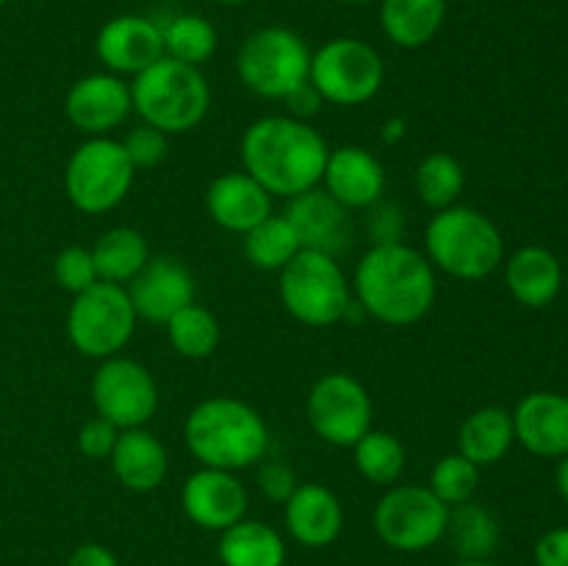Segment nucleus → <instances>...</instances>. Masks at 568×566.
I'll return each mask as SVG.
<instances>
[{"label":"nucleus","mask_w":568,"mask_h":566,"mask_svg":"<svg viewBox=\"0 0 568 566\" xmlns=\"http://www.w3.org/2000/svg\"><path fill=\"white\" fill-rule=\"evenodd\" d=\"M555 481H558L560 497H564L566 503H568V455H564V458H560V464H558V477H555Z\"/></svg>","instance_id":"44"},{"label":"nucleus","mask_w":568,"mask_h":566,"mask_svg":"<svg viewBox=\"0 0 568 566\" xmlns=\"http://www.w3.org/2000/svg\"><path fill=\"white\" fill-rule=\"evenodd\" d=\"M133 111L166 137L186 133L205 120L211 89L200 67L161 55L131 81Z\"/></svg>","instance_id":"5"},{"label":"nucleus","mask_w":568,"mask_h":566,"mask_svg":"<svg viewBox=\"0 0 568 566\" xmlns=\"http://www.w3.org/2000/svg\"><path fill=\"white\" fill-rule=\"evenodd\" d=\"M453 566H499V564H494V560H458V564Z\"/></svg>","instance_id":"45"},{"label":"nucleus","mask_w":568,"mask_h":566,"mask_svg":"<svg viewBox=\"0 0 568 566\" xmlns=\"http://www.w3.org/2000/svg\"><path fill=\"white\" fill-rule=\"evenodd\" d=\"M283 103H286L288 109V117H294V120H303L308 122L311 117L320 114V109L325 105V98H322L320 92H316V87L311 81L300 83L294 92H288L286 98H283Z\"/></svg>","instance_id":"42"},{"label":"nucleus","mask_w":568,"mask_h":566,"mask_svg":"<svg viewBox=\"0 0 568 566\" xmlns=\"http://www.w3.org/2000/svg\"><path fill=\"white\" fill-rule=\"evenodd\" d=\"M536 566H568V527H552L538 538Z\"/></svg>","instance_id":"41"},{"label":"nucleus","mask_w":568,"mask_h":566,"mask_svg":"<svg viewBox=\"0 0 568 566\" xmlns=\"http://www.w3.org/2000/svg\"><path fill=\"white\" fill-rule=\"evenodd\" d=\"M6 3H9V0H0V9H3V6H6Z\"/></svg>","instance_id":"48"},{"label":"nucleus","mask_w":568,"mask_h":566,"mask_svg":"<svg viewBox=\"0 0 568 566\" xmlns=\"http://www.w3.org/2000/svg\"><path fill=\"white\" fill-rule=\"evenodd\" d=\"M447 20V0H381V28L397 48L430 44Z\"/></svg>","instance_id":"25"},{"label":"nucleus","mask_w":568,"mask_h":566,"mask_svg":"<svg viewBox=\"0 0 568 566\" xmlns=\"http://www.w3.org/2000/svg\"><path fill=\"white\" fill-rule=\"evenodd\" d=\"M164 327L166 336H170L172 350H175L178 355H183V358H209V355L220 347V320H216L205 305L189 303L186 309L178 311Z\"/></svg>","instance_id":"33"},{"label":"nucleus","mask_w":568,"mask_h":566,"mask_svg":"<svg viewBox=\"0 0 568 566\" xmlns=\"http://www.w3.org/2000/svg\"><path fill=\"white\" fill-rule=\"evenodd\" d=\"M161 39H164V55L192 67L205 64L220 44L214 22L200 14L172 17L170 22L161 26Z\"/></svg>","instance_id":"32"},{"label":"nucleus","mask_w":568,"mask_h":566,"mask_svg":"<svg viewBox=\"0 0 568 566\" xmlns=\"http://www.w3.org/2000/svg\"><path fill=\"white\" fill-rule=\"evenodd\" d=\"M338 3H347V6H366V3H375V0H338Z\"/></svg>","instance_id":"46"},{"label":"nucleus","mask_w":568,"mask_h":566,"mask_svg":"<svg viewBox=\"0 0 568 566\" xmlns=\"http://www.w3.org/2000/svg\"><path fill=\"white\" fill-rule=\"evenodd\" d=\"M92 403L98 416L120 431L144 427L159 411V383L139 361L111 355L92 375Z\"/></svg>","instance_id":"13"},{"label":"nucleus","mask_w":568,"mask_h":566,"mask_svg":"<svg viewBox=\"0 0 568 566\" xmlns=\"http://www.w3.org/2000/svg\"><path fill=\"white\" fill-rule=\"evenodd\" d=\"M355 469L361 477L375 486H394L405 472V447L394 433L388 431H366L353 444Z\"/></svg>","instance_id":"31"},{"label":"nucleus","mask_w":568,"mask_h":566,"mask_svg":"<svg viewBox=\"0 0 568 566\" xmlns=\"http://www.w3.org/2000/svg\"><path fill=\"white\" fill-rule=\"evenodd\" d=\"M258 472H255V481H258L261 494H264L270 503L283 505L294 494V488L300 486L297 475H294L292 466L281 458H264L258 461Z\"/></svg>","instance_id":"38"},{"label":"nucleus","mask_w":568,"mask_h":566,"mask_svg":"<svg viewBox=\"0 0 568 566\" xmlns=\"http://www.w3.org/2000/svg\"><path fill=\"white\" fill-rule=\"evenodd\" d=\"M214 3H222V6H242V3H247V0H214Z\"/></svg>","instance_id":"47"},{"label":"nucleus","mask_w":568,"mask_h":566,"mask_svg":"<svg viewBox=\"0 0 568 566\" xmlns=\"http://www.w3.org/2000/svg\"><path fill=\"white\" fill-rule=\"evenodd\" d=\"M477 486H480V466L471 464L466 455L449 453L430 469L427 488L442 499L444 505H460L475 499Z\"/></svg>","instance_id":"35"},{"label":"nucleus","mask_w":568,"mask_h":566,"mask_svg":"<svg viewBox=\"0 0 568 566\" xmlns=\"http://www.w3.org/2000/svg\"><path fill=\"white\" fill-rule=\"evenodd\" d=\"M136 322L139 316L128 297V289L120 283L98 281L87 292L72 297L67 311V336L78 353L103 361L128 347Z\"/></svg>","instance_id":"8"},{"label":"nucleus","mask_w":568,"mask_h":566,"mask_svg":"<svg viewBox=\"0 0 568 566\" xmlns=\"http://www.w3.org/2000/svg\"><path fill=\"white\" fill-rule=\"evenodd\" d=\"M464 164L449 153L425 155L414 172L416 192H419L422 203L430 205L433 211H444L458 203L460 192H464Z\"/></svg>","instance_id":"34"},{"label":"nucleus","mask_w":568,"mask_h":566,"mask_svg":"<svg viewBox=\"0 0 568 566\" xmlns=\"http://www.w3.org/2000/svg\"><path fill=\"white\" fill-rule=\"evenodd\" d=\"M94 53L105 72L136 78L164 55L161 26L142 14H120L105 22L94 39Z\"/></svg>","instance_id":"16"},{"label":"nucleus","mask_w":568,"mask_h":566,"mask_svg":"<svg viewBox=\"0 0 568 566\" xmlns=\"http://www.w3.org/2000/svg\"><path fill=\"white\" fill-rule=\"evenodd\" d=\"M499 536L503 533H499L497 516L486 505L475 503V499L449 505L444 538L460 560H491L499 547Z\"/></svg>","instance_id":"28"},{"label":"nucleus","mask_w":568,"mask_h":566,"mask_svg":"<svg viewBox=\"0 0 568 566\" xmlns=\"http://www.w3.org/2000/svg\"><path fill=\"white\" fill-rule=\"evenodd\" d=\"M514 414L516 442L538 458L568 455V394L530 392Z\"/></svg>","instance_id":"20"},{"label":"nucleus","mask_w":568,"mask_h":566,"mask_svg":"<svg viewBox=\"0 0 568 566\" xmlns=\"http://www.w3.org/2000/svg\"><path fill=\"white\" fill-rule=\"evenodd\" d=\"M92 259L100 281L128 286L150 261V244L139 228L116 225L100 233L98 242L92 244Z\"/></svg>","instance_id":"29"},{"label":"nucleus","mask_w":568,"mask_h":566,"mask_svg":"<svg viewBox=\"0 0 568 566\" xmlns=\"http://www.w3.org/2000/svg\"><path fill=\"white\" fill-rule=\"evenodd\" d=\"M205 211L222 231L244 236L272 214V194L244 170L225 172L205 189Z\"/></svg>","instance_id":"21"},{"label":"nucleus","mask_w":568,"mask_h":566,"mask_svg":"<svg viewBox=\"0 0 568 566\" xmlns=\"http://www.w3.org/2000/svg\"><path fill=\"white\" fill-rule=\"evenodd\" d=\"M283 511L288 536L303 547L322 549L342 536L344 508L336 494L322 483H300L283 503Z\"/></svg>","instance_id":"22"},{"label":"nucleus","mask_w":568,"mask_h":566,"mask_svg":"<svg viewBox=\"0 0 568 566\" xmlns=\"http://www.w3.org/2000/svg\"><path fill=\"white\" fill-rule=\"evenodd\" d=\"M67 566H120V560H116V555L105 544L87 542L72 549Z\"/></svg>","instance_id":"43"},{"label":"nucleus","mask_w":568,"mask_h":566,"mask_svg":"<svg viewBox=\"0 0 568 566\" xmlns=\"http://www.w3.org/2000/svg\"><path fill=\"white\" fill-rule=\"evenodd\" d=\"M447 3H453V0H447Z\"/></svg>","instance_id":"49"},{"label":"nucleus","mask_w":568,"mask_h":566,"mask_svg":"<svg viewBox=\"0 0 568 566\" xmlns=\"http://www.w3.org/2000/svg\"><path fill=\"white\" fill-rule=\"evenodd\" d=\"M222 566H283L286 564V542L266 522L244 516L242 522L220 533Z\"/></svg>","instance_id":"27"},{"label":"nucleus","mask_w":568,"mask_h":566,"mask_svg":"<svg viewBox=\"0 0 568 566\" xmlns=\"http://www.w3.org/2000/svg\"><path fill=\"white\" fill-rule=\"evenodd\" d=\"M247 488L236 472L200 466L181 488V508L203 530L222 533L247 516Z\"/></svg>","instance_id":"14"},{"label":"nucleus","mask_w":568,"mask_h":566,"mask_svg":"<svg viewBox=\"0 0 568 566\" xmlns=\"http://www.w3.org/2000/svg\"><path fill=\"white\" fill-rule=\"evenodd\" d=\"M277 292L288 314L308 327L336 325L353 309V286L338 259L316 250H300L283 266Z\"/></svg>","instance_id":"6"},{"label":"nucleus","mask_w":568,"mask_h":566,"mask_svg":"<svg viewBox=\"0 0 568 566\" xmlns=\"http://www.w3.org/2000/svg\"><path fill=\"white\" fill-rule=\"evenodd\" d=\"M369 233L375 239V244H388V242H403L405 233V216L399 205L388 203H375L372 205L369 216Z\"/></svg>","instance_id":"40"},{"label":"nucleus","mask_w":568,"mask_h":566,"mask_svg":"<svg viewBox=\"0 0 568 566\" xmlns=\"http://www.w3.org/2000/svg\"><path fill=\"white\" fill-rule=\"evenodd\" d=\"M133 111L131 83L114 72L78 78L64 98V114L87 137H109Z\"/></svg>","instance_id":"15"},{"label":"nucleus","mask_w":568,"mask_h":566,"mask_svg":"<svg viewBox=\"0 0 568 566\" xmlns=\"http://www.w3.org/2000/svg\"><path fill=\"white\" fill-rule=\"evenodd\" d=\"M325 137L288 114L255 120L242 137V164L272 198H297L322 186L327 164Z\"/></svg>","instance_id":"2"},{"label":"nucleus","mask_w":568,"mask_h":566,"mask_svg":"<svg viewBox=\"0 0 568 566\" xmlns=\"http://www.w3.org/2000/svg\"><path fill=\"white\" fill-rule=\"evenodd\" d=\"M133 178L136 166L128 159L122 142L111 137H89L67 161L64 189L78 211L105 214L131 194Z\"/></svg>","instance_id":"9"},{"label":"nucleus","mask_w":568,"mask_h":566,"mask_svg":"<svg viewBox=\"0 0 568 566\" xmlns=\"http://www.w3.org/2000/svg\"><path fill=\"white\" fill-rule=\"evenodd\" d=\"M128 297L139 320L166 325L189 303H194V275L178 259L150 255L139 275L128 283Z\"/></svg>","instance_id":"17"},{"label":"nucleus","mask_w":568,"mask_h":566,"mask_svg":"<svg viewBox=\"0 0 568 566\" xmlns=\"http://www.w3.org/2000/svg\"><path fill=\"white\" fill-rule=\"evenodd\" d=\"M425 255L433 270L460 281H483L505 261V239L491 216L455 203L427 222Z\"/></svg>","instance_id":"4"},{"label":"nucleus","mask_w":568,"mask_h":566,"mask_svg":"<svg viewBox=\"0 0 568 566\" xmlns=\"http://www.w3.org/2000/svg\"><path fill=\"white\" fill-rule=\"evenodd\" d=\"M322 189L349 211L372 209L386 194V170L381 159L361 144H344L327 153Z\"/></svg>","instance_id":"19"},{"label":"nucleus","mask_w":568,"mask_h":566,"mask_svg":"<svg viewBox=\"0 0 568 566\" xmlns=\"http://www.w3.org/2000/svg\"><path fill=\"white\" fill-rule=\"evenodd\" d=\"M449 505L427 486H388L377 499L372 525L386 547L399 553H422L444 538Z\"/></svg>","instance_id":"11"},{"label":"nucleus","mask_w":568,"mask_h":566,"mask_svg":"<svg viewBox=\"0 0 568 566\" xmlns=\"http://www.w3.org/2000/svg\"><path fill=\"white\" fill-rule=\"evenodd\" d=\"M308 81L333 105H364L386 81L383 55L369 42L355 37H336L311 50Z\"/></svg>","instance_id":"10"},{"label":"nucleus","mask_w":568,"mask_h":566,"mask_svg":"<svg viewBox=\"0 0 568 566\" xmlns=\"http://www.w3.org/2000/svg\"><path fill=\"white\" fill-rule=\"evenodd\" d=\"M505 283L521 305L547 309L564 286V266L552 250L527 244L505 261Z\"/></svg>","instance_id":"24"},{"label":"nucleus","mask_w":568,"mask_h":566,"mask_svg":"<svg viewBox=\"0 0 568 566\" xmlns=\"http://www.w3.org/2000/svg\"><path fill=\"white\" fill-rule=\"evenodd\" d=\"M300 239L283 214H270L244 233V255L255 270L281 272L300 253Z\"/></svg>","instance_id":"30"},{"label":"nucleus","mask_w":568,"mask_h":566,"mask_svg":"<svg viewBox=\"0 0 568 566\" xmlns=\"http://www.w3.org/2000/svg\"><path fill=\"white\" fill-rule=\"evenodd\" d=\"M303 250H316L338 259L353 242V216L347 205L338 203L333 194L316 186L288 200L286 214Z\"/></svg>","instance_id":"18"},{"label":"nucleus","mask_w":568,"mask_h":566,"mask_svg":"<svg viewBox=\"0 0 568 566\" xmlns=\"http://www.w3.org/2000/svg\"><path fill=\"white\" fill-rule=\"evenodd\" d=\"M53 277L59 283L61 292L67 294H81L89 286L100 281L98 266H94L92 247H83V244H70V247L61 250L53 259Z\"/></svg>","instance_id":"36"},{"label":"nucleus","mask_w":568,"mask_h":566,"mask_svg":"<svg viewBox=\"0 0 568 566\" xmlns=\"http://www.w3.org/2000/svg\"><path fill=\"white\" fill-rule=\"evenodd\" d=\"M236 72L244 87L258 98L283 100L300 83L308 81L311 48L292 28H258L239 48Z\"/></svg>","instance_id":"7"},{"label":"nucleus","mask_w":568,"mask_h":566,"mask_svg":"<svg viewBox=\"0 0 568 566\" xmlns=\"http://www.w3.org/2000/svg\"><path fill=\"white\" fill-rule=\"evenodd\" d=\"M122 148H125L128 159H131V164L136 166V170H153V166H159L161 161L166 159V153H170V137H166L164 131H159V128L142 122V125L131 128V131L125 133Z\"/></svg>","instance_id":"37"},{"label":"nucleus","mask_w":568,"mask_h":566,"mask_svg":"<svg viewBox=\"0 0 568 566\" xmlns=\"http://www.w3.org/2000/svg\"><path fill=\"white\" fill-rule=\"evenodd\" d=\"M183 442L203 466L239 472L266 458L270 427L244 400L209 397L186 414Z\"/></svg>","instance_id":"3"},{"label":"nucleus","mask_w":568,"mask_h":566,"mask_svg":"<svg viewBox=\"0 0 568 566\" xmlns=\"http://www.w3.org/2000/svg\"><path fill=\"white\" fill-rule=\"evenodd\" d=\"M514 442V414L499 405H483V408L471 411L458 431V453L480 469L503 461Z\"/></svg>","instance_id":"26"},{"label":"nucleus","mask_w":568,"mask_h":566,"mask_svg":"<svg viewBox=\"0 0 568 566\" xmlns=\"http://www.w3.org/2000/svg\"><path fill=\"white\" fill-rule=\"evenodd\" d=\"M116 438H120V427L105 422L103 416H92V420L83 422L81 431H78V449H81L87 458L103 461L111 458Z\"/></svg>","instance_id":"39"},{"label":"nucleus","mask_w":568,"mask_h":566,"mask_svg":"<svg viewBox=\"0 0 568 566\" xmlns=\"http://www.w3.org/2000/svg\"><path fill=\"white\" fill-rule=\"evenodd\" d=\"M355 300L372 320L392 327L416 325L438 297L436 270L425 253L405 242L372 244L353 275Z\"/></svg>","instance_id":"1"},{"label":"nucleus","mask_w":568,"mask_h":566,"mask_svg":"<svg viewBox=\"0 0 568 566\" xmlns=\"http://www.w3.org/2000/svg\"><path fill=\"white\" fill-rule=\"evenodd\" d=\"M111 469L120 486L128 492H153L166 481L170 472V455H166L164 442L148 427H131V431H120V438L111 453Z\"/></svg>","instance_id":"23"},{"label":"nucleus","mask_w":568,"mask_h":566,"mask_svg":"<svg viewBox=\"0 0 568 566\" xmlns=\"http://www.w3.org/2000/svg\"><path fill=\"white\" fill-rule=\"evenodd\" d=\"M305 416L322 442L353 447L366 431H372L375 408L364 383L347 372H325L305 397Z\"/></svg>","instance_id":"12"}]
</instances>
